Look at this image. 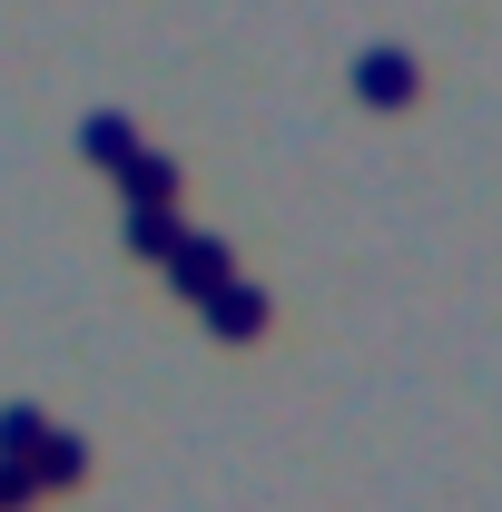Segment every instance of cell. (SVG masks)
Here are the masks:
<instances>
[{
  "mask_svg": "<svg viewBox=\"0 0 502 512\" xmlns=\"http://www.w3.org/2000/svg\"><path fill=\"white\" fill-rule=\"evenodd\" d=\"M89 158H128V119H99V128H89Z\"/></svg>",
  "mask_w": 502,
  "mask_h": 512,
  "instance_id": "obj_2",
  "label": "cell"
},
{
  "mask_svg": "<svg viewBox=\"0 0 502 512\" xmlns=\"http://www.w3.org/2000/svg\"><path fill=\"white\" fill-rule=\"evenodd\" d=\"M355 89H365V109H414L424 69L404 60V50H365V60H355Z\"/></svg>",
  "mask_w": 502,
  "mask_h": 512,
  "instance_id": "obj_1",
  "label": "cell"
}]
</instances>
